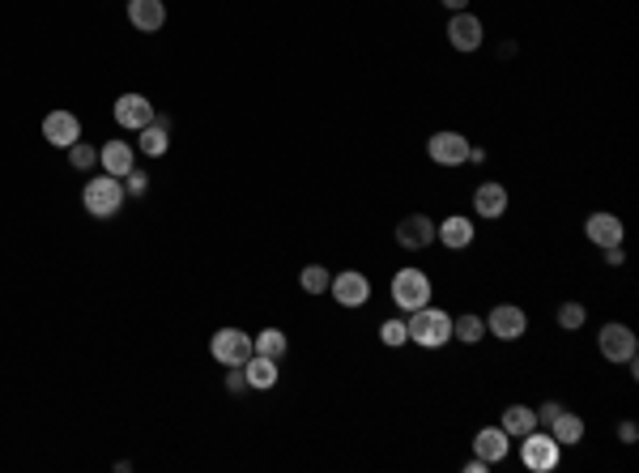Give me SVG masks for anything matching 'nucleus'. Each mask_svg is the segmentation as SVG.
Here are the masks:
<instances>
[{"mask_svg": "<svg viewBox=\"0 0 639 473\" xmlns=\"http://www.w3.org/2000/svg\"><path fill=\"white\" fill-rule=\"evenodd\" d=\"M405 328H410V342L422 345V350H439V345L452 342V316H448V311H439V308L410 311Z\"/></svg>", "mask_w": 639, "mask_h": 473, "instance_id": "nucleus-1", "label": "nucleus"}, {"mask_svg": "<svg viewBox=\"0 0 639 473\" xmlns=\"http://www.w3.org/2000/svg\"><path fill=\"white\" fill-rule=\"evenodd\" d=\"M124 180H115V175H94V180L85 183V210L94 213V218H115L120 213V205H124Z\"/></svg>", "mask_w": 639, "mask_h": 473, "instance_id": "nucleus-2", "label": "nucleus"}, {"mask_svg": "<svg viewBox=\"0 0 639 473\" xmlns=\"http://www.w3.org/2000/svg\"><path fill=\"white\" fill-rule=\"evenodd\" d=\"M393 303L405 311H418L430 303V278L422 269H396L393 273Z\"/></svg>", "mask_w": 639, "mask_h": 473, "instance_id": "nucleus-3", "label": "nucleus"}, {"mask_svg": "<svg viewBox=\"0 0 639 473\" xmlns=\"http://www.w3.org/2000/svg\"><path fill=\"white\" fill-rule=\"evenodd\" d=\"M209 354L222 367H244L252 354H256V345H252V337H247L244 328H217L209 342Z\"/></svg>", "mask_w": 639, "mask_h": 473, "instance_id": "nucleus-4", "label": "nucleus"}, {"mask_svg": "<svg viewBox=\"0 0 639 473\" xmlns=\"http://www.w3.org/2000/svg\"><path fill=\"white\" fill-rule=\"evenodd\" d=\"M520 457H525V465L533 473H550L558 465V452H563V443L555 440V435H541L537 426L528 431V435H520Z\"/></svg>", "mask_w": 639, "mask_h": 473, "instance_id": "nucleus-5", "label": "nucleus"}, {"mask_svg": "<svg viewBox=\"0 0 639 473\" xmlns=\"http://www.w3.org/2000/svg\"><path fill=\"white\" fill-rule=\"evenodd\" d=\"M469 137H460V132L452 129H443L435 132L430 141H426V154H430V163H439V166H460V163H469Z\"/></svg>", "mask_w": 639, "mask_h": 473, "instance_id": "nucleus-6", "label": "nucleus"}, {"mask_svg": "<svg viewBox=\"0 0 639 473\" xmlns=\"http://www.w3.org/2000/svg\"><path fill=\"white\" fill-rule=\"evenodd\" d=\"M525 328H528V316H525V308H516V303H499V308H491V316H486V333H494L499 342L525 337Z\"/></svg>", "mask_w": 639, "mask_h": 473, "instance_id": "nucleus-7", "label": "nucleus"}, {"mask_svg": "<svg viewBox=\"0 0 639 473\" xmlns=\"http://www.w3.org/2000/svg\"><path fill=\"white\" fill-rule=\"evenodd\" d=\"M328 290H333V299H337L342 308H362V303L371 299V281H367V273H359V269H345V273H337V278L328 281Z\"/></svg>", "mask_w": 639, "mask_h": 473, "instance_id": "nucleus-8", "label": "nucleus"}, {"mask_svg": "<svg viewBox=\"0 0 639 473\" xmlns=\"http://www.w3.org/2000/svg\"><path fill=\"white\" fill-rule=\"evenodd\" d=\"M597 345H601V354L609 362H631L635 359V333L626 325H606L597 333Z\"/></svg>", "mask_w": 639, "mask_h": 473, "instance_id": "nucleus-9", "label": "nucleus"}, {"mask_svg": "<svg viewBox=\"0 0 639 473\" xmlns=\"http://www.w3.org/2000/svg\"><path fill=\"white\" fill-rule=\"evenodd\" d=\"M396 244L410 247V252L430 247L435 244V222H430L426 213H410V218H401V222H396Z\"/></svg>", "mask_w": 639, "mask_h": 473, "instance_id": "nucleus-10", "label": "nucleus"}, {"mask_svg": "<svg viewBox=\"0 0 639 473\" xmlns=\"http://www.w3.org/2000/svg\"><path fill=\"white\" fill-rule=\"evenodd\" d=\"M149 120H154V103L146 94H120L115 98V124L120 129H146Z\"/></svg>", "mask_w": 639, "mask_h": 473, "instance_id": "nucleus-11", "label": "nucleus"}, {"mask_svg": "<svg viewBox=\"0 0 639 473\" xmlns=\"http://www.w3.org/2000/svg\"><path fill=\"white\" fill-rule=\"evenodd\" d=\"M43 137H48L56 149H68L82 141V120L73 112H51L48 120H43Z\"/></svg>", "mask_w": 639, "mask_h": 473, "instance_id": "nucleus-12", "label": "nucleus"}, {"mask_svg": "<svg viewBox=\"0 0 639 473\" xmlns=\"http://www.w3.org/2000/svg\"><path fill=\"white\" fill-rule=\"evenodd\" d=\"M448 39H452V48L457 51L482 48V22H477V13H465V9H460V13L448 22Z\"/></svg>", "mask_w": 639, "mask_h": 473, "instance_id": "nucleus-13", "label": "nucleus"}, {"mask_svg": "<svg viewBox=\"0 0 639 473\" xmlns=\"http://www.w3.org/2000/svg\"><path fill=\"white\" fill-rule=\"evenodd\" d=\"M508 448H511V435L503 431V426H482L474 435V457H482V460H503L508 457Z\"/></svg>", "mask_w": 639, "mask_h": 473, "instance_id": "nucleus-14", "label": "nucleus"}, {"mask_svg": "<svg viewBox=\"0 0 639 473\" xmlns=\"http://www.w3.org/2000/svg\"><path fill=\"white\" fill-rule=\"evenodd\" d=\"M474 210H477V218H503L508 213V188L503 183H477Z\"/></svg>", "mask_w": 639, "mask_h": 473, "instance_id": "nucleus-15", "label": "nucleus"}, {"mask_svg": "<svg viewBox=\"0 0 639 473\" xmlns=\"http://www.w3.org/2000/svg\"><path fill=\"white\" fill-rule=\"evenodd\" d=\"M137 146H141V154H149V158H163L166 149H171V120H158V115H154L146 129H141Z\"/></svg>", "mask_w": 639, "mask_h": 473, "instance_id": "nucleus-16", "label": "nucleus"}, {"mask_svg": "<svg viewBox=\"0 0 639 473\" xmlns=\"http://www.w3.org/2000/svg\"><path fill=\"white\" fill-rule=\"evenodd\" d=\"M129 22L137 31H163L166 4L163 0H129Z\"/></svg>", "mask_w": 639, "mask_h": 473, "instance_id": "nucleus-17", "label": "nucleus"}, {"mask_svg": "<svg viewBox=\"0 0 639 473\" xmlns=\"http://www.w3.org/2000/svg\"><path fill=\"white\" fill-rule=\"evenodd\" d=\"M584 230H589V239L597 247H618L623 244V222H618L614 213H592Z\"/></svg>", "mask_w": 639, "mask_h": 473, "instance_id": "nucleus-18", "label": "nucleus"}, {"mask_svg": "<svg viewBox=\"0 0 639 473\" xmlns=\"http://www.w3.org/2000/svg\"><path fill=\"white\" fill-rule=\"evenodd\" d=\"M99 163L107 175H115V180H124L132 171V146L129 141H107V146L99 149Z\"/></svg>", "mask_w": 639, "mask_h": 473, "instance_id": "nucleus-19", "label": "nucleus"}, {"mask_svg": "<svg viewBox=\"0 0 639 473\" xmlns=\"http://www.w3.org/2000/svg\"><path fill=\"white\" fill-rule=\"evenodd\" d=\"M435 239H443V247H452V252H460V247L474 244V222L469 218H443V227H435Z\"/></svg>", "mask_w": 639, "mask_h": 473, "instance_id": "nucleus-20", "label": "nucleus"}, {"mask_svg": "<svg viewBox=\"0 0 639 473\" xmlns=\"http://www.w3.org/2000/svg\"><path fill=\"white\" fill-rule=\"evenodd\" d=\"M546 426H550V435H555L563 448H572V443L584 440V418H580V414H572V409H558V414Z\"/></svg>", "mask_w": 639, "mask_h": 473, "instance_id": "nucleus-21", "label": "nucleus"}, {"mask_svg": "<svg viewBox=\"0 0 639 473\" xmlns=\"http://www.w3.org/2000/svg\"><path fill=\"white\" fill-rule=\"evenodd\" d=\"M247 388H273L278 384V359H264V354H252L244 362Z\"/></svg>", "mask_w": 639, "mask_h": 473, "instance_id": "nucleus-22", "label": "nucleus"}, {"mask_svg": "<svg viewBox=\"0 0 639 473\" xmlns=\"http://www.w3.org/2000/svg\"><path fill=\"white\" fill-rule=\"evenodd\" d=\"M503 431H508L511 440H520V435H528L533 426H537V409H528V406H508L503 409Z\"/></svg>", "mask_w": 639, "mask_h": 473, "instance_id": "nucleus-23", "label": "nucleus"}, {"mask_svg": "<svg viewBox=\"0 0 639 473\" xmlns=\"http://www.w3.org/2000/svg\"><path fill=\"white\" fill-rule=\"evenodd\" d=\"M452 337L465 342V345H477L482 337H486V320L474 316V311H469V316H457V320H452Z\"/></svg>", "mask_w": 639, "mask_h": 473, "instance_id": "nucleus-24", "label": "nucleus"}, {"mask_svg": "<svg viewBox=\"0 0 639 473\" xmlns=\"http://www.w3.org/2000/svg\"><path fill=\"white\" fill-rule=\"evenodd\" d=\"M252 345H256V354H264V359H281L286 354V333L281 328H264L261 337H252Z\"/></svg>", "mask_w": 639, "mask_h": 473, "instance_id": "nucleus-25", "label": "nucleus"}, {"mask_svg": "<svg viewBox=\"0 0 639 473\" xmlns=\"http://www.w3.org/2000/svg\"><path fill=\"white\" fill-rule=\"evenodd\" d=\"M328 281H333V273H328L324 264H307V269L298 273V286H303L307 294H324Z\"/></svg>", "mask_w": 639, "mask_h": 473, "instance_id": "nucleus-26", "label": "nucleus"}, {"mask_svg": "<svg viewBox=\"0 0 639 473\" xmlns=\"http://www.w3.org/2000/svg\"><path fill=\"white\" fill-rule=\"evenodd\" d=\"M379 342L393 345V350L410 342V328H405V320H384V328H379Z\"/></svg>", "mask_w": 639, "mask_h": 473, "instance_id": "nucleus-27", "label": "nucleus"}, {"mask_svg": "<svg viewBox=\"0 0 639 473\" xmlns=\"http://www.w3.org/2000/svg\"><path fill=\"white\" fill-rule=\"evenodd\" d=\"M68 163L77 166V171H90V166L99 163V149L85 146V141H77V146H68Z\"/></svg>", "mask_w": 639, "mask_h": 473, "instance_id": "nucleus-28", "label": "nucleus"}, {"mask_svg": "<svg viewBox=\"0 0 639 473\" xmlns=\"http://www.w3.org/2000/svg\"><path fill=\"white\" fill-rule=\"evenodd\" d=\"M584 320H589V308H584V303H563V308H558V325L563 328H580Z\"/></svg>", "mask_w": 639, "mask_h": 473, "instance_id": "nucleus-29", "label": "nucleus"}, {"mask_svg": "<svg viewBox=\"0 0 639 473\" xmlns=\"http://www.w3.org/2000/svg\"><path fill=\"white\" fill-rule=\"evenodd\" d=\"M149 188V180L146 175H141V171H129V175H124V192H132V196H141Z\"/></svg>", "mask_w": 639, "mask_h": 473, "instance_id": "nucleus-30", "label": "nucleus"}, {"mask_svg": "<svg viewBox=\"0 0 639 473\" xmlns=\"http://www.w3.org/2000/svg\"><path fill=\"white\" fill-rule=\"evenodd\" d=\"M226 388H230V392H244V388H247V376H244V367H230V376H226Z\"/></svg>", "mask_w": 639, "mask_h": 473, "instance_id": "nucleus-31", "label": "nucleus"}, {"mask_svg": "<svg viewBox=\"0 0 639 473\" xmlns=\"http://www.w3.org/2000/svg\"><path fill=\"white\" fill-rule=\"evenodd\" d=\"M618 440H623V443H635V440H639V426H635V423H623V426H618Z\"/></svg>", "mask_w": 639, "mask_h": 473, "instance_id": "nucleus-32", "label": "nucleus"}, {"mask_svg": "<svg viewBox=\"0 0 639 473\" xmlns=\"http://www.w3.org/2000/svg\"><path fill=\"white\" fill-rule=\"evenodd\" d=\"M601 252H606V264H623L626 256H623V244L618 247H601Z\"/></svg>", "mask_w": 639, "mask_h": 473, "instance_id": "nucleus-33", "label": "nucleus"}, {"mask_svg": "<svg viewBox=\"0 0 639 473\" xmlns=\"http://www.w3.org/2000/svg\"><path fill=\"white\" fill-rule=\"evenodd\" d=\"M558 409H563V406H558V401H550V406H541V409H537V418H541V423H550Z\"/></svg>", "mask_w": 639, "mask_h": 473, "instance_id": "nucleus-34", "label": "nucleus"}, {"mask_svg": "<svg viewBox=\"0 0 639 473\" xmlns=\"http://www.w3.org/2000/svg\"><path fill=\"white\" fill-rule=\"evenodd\" d=\"M486 469H491V460H482V457H474L465 465V473H486Z\"/></svg>", "mask_w": 639, "mask_h": 473, "instance_id": "nucleus-35", "label": "nucleus"}, {"mask_svg": "<svg viewBox=\"0 0 639 473\" xmlns=\"http://www.w3.org/2000/svg\"><path fill=\"white\" fill-rule=\"evenodd\" d=\"M465 4H469V0H443V9H452V13H460Z\"/></svg>", "mask_w": 639, "mask_h": 473, "instance_id": "nucleus-36", "label": "nucleus"}]
</instances>
